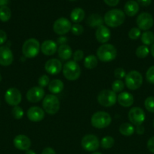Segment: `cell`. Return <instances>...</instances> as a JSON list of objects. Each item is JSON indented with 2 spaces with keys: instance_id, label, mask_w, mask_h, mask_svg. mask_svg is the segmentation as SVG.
Here are the masks:
<instances>
[{
  "instance_id": "1",
  "label": "cell",
  "mask_w": 154,
  "mask_h": 154,
  "mask_svg": "<svg viewBox=\"0 0 154 154\" xmlns=\"http://www.w3.org/2000/svg\"><path fill=\"white\" fill-rule=\"evenodd\" d=\"M125 20V14L120 9H112L107 11L104 17V21L109 27L116 28L120 26Z\"/></svg>"
},
{
  "instance_id": "2",
  "label": "cell",
  "mask_w": 154,
  "mask_h": 154,
  "mask_svg": "<svg viewBox=\"0 0 154 154\" xmlns=\"http://www.w3.org/2000/svg\"><path fill=\"white\" fill-rule=\"evenodd\" d=\"M117 51L111 44H103L97 51V58L104 63H109L116 59Z\"/></svg>"
},
{
  "instance_id": "3",
  "label": "cell",
  "mask_w": 154,
  "mask_h": 154,
  "mask_svg": "<svg viewBox=\"0 0 154 154\" xmlns=\"http://www.w3.org/2000/svg\"><path fill=\"white\" fill-rule=\"evenodd\" d=\"M41 50L40 43L36 38H29L24 42L22 46V54L26 58H34Z\"/></svg>"
},
{
  "instance_id": "4",
  "label": "cell",
  "mask_w": 154,
  "mask_h": 154,
  "mask_svg": "<svg viewBox=\"0 0 154 154\" xmlns=\"http://www.w3.org/2000/svg\"><path fill=\"white\" fill-rule=\"evenodd\" d=\"M62 71L63 76L69 81H75L81 75V69L79 65L73 60L66 62L63 65Z\"/></svg>"
},
{
  "instance_id": "5",
  "label": "cell",
  "mask_w": 154,
  "mask_h": 154,
  "mask_svg": "<svg viewBox=\"0 0 154 154\" xmlns=\"http://www.w3.org/2000/svg\"><path fill=\"white\" fill-rule=\"evenodd\" d=\"M111 122V116L105 111H98L95 113L91 118L92 126L99 129L109 126Z\"/></svg>"
},
{
  "instance_id": "6",
  "label": "cell",
  "mask_w": 154,
  "mask_h": 154,
  "mask_svg": "<svg viewBox=\"0 0 154 154\" xmlns=\"http://www.w3.org/2000/svg\"><path fill=\"white\" fill-rule=\"evenodd\" d=\"M42 108L44 111L50 115L56 114L60 110V102L58 98L53 94L45 96L42 102Z\"/></svg>"
},
{
  "instance_id": "7",
  "label": "cell",
  "mask_w": 154,
  "mask_h": 154,
  "mask_svg": "<svg viewBox=\"0 0 154 154\" xmlns=\"http://www.w3.org/2000/svg\"><path fill=\"white\" fill-rule=\"evenodd\" d=\"M125 83L127 88L131 90H136L141 87L143 84V77L139 72L132 70L125 75Z\"/></svg>"
},
{
  "instance_id": "8",
  "label": "cell",
  "mask_w": 154,
  "mask_h": 154,
  "mask_svg": "<svg viewBox=\"0 0 154 154\" xmlns=\"http://www.w3.org/2000/svg\"><path fill=\"white\" fill-rule=\"evenodd\" d=\"M98 102L101 106L112 107L117 102V95L111 90H103L98 94Z\"/></svg>"
},
{
  "instance_id": "9",
  "label": "cell",
  "mask_w": 154,
  "mask_h": 154,
  "mask_svg": "<svg viewBox=\"0 0 154 154\" xmlns=\"http://www.w3.org/2000/svg\"><path fill=\"white\" fill-rule=\"evenodd\" d=\"M81 146L86 151L95 152L99 148L100 141L96 135L88 134L82 138Z\"/></svg>"
},
{
  "instance_id": "10",
  "label": "cell",
  "mask_w": 154,
  "mask_h": 154,
  "mask_svg": "<svg viewBox=\"0 0 154 154\" xmlns=\"http://www.w3.org/2000/svg\"><path fill=\"white\" fill-rule=\"evenodd\" d=\"M72 24L68 19L65 17H60L54 21L53 24V30L59 35H63L71 31Z\"/></svg>"
},
{
  "instance_id": "11",
  "label": "cell",
  "mask_w": 154,
  "mask_h": 154,
  "mask_svg": "<svg viewBox=\"0 0 154 154\" xmlns=\"http://www.w3.org/2000/svg\"><path fill=\"white\" fill-rule=\"evenodd\" d=\"M137 28L143 31H148V29H151L153 26L154 20L153 17L150 14L147 12H143L137 16L136 19Z\"/></svg>"
},
{
  "instance_id": "12",
  "label": "cell",
  "mask_w": 154,
  "mask_h": 154,
  "mask_svg": "<svg viewBox=\"0 0 154 154\" xmlns=\"http://www.w3.org/2000/svg\"><path fill=\"white\" fill-rule=\"evenodd\" d=\"M5 100L6 103L11 106H18L22 100V95L19 90L11 87L7 90L5 94Z\"/></svg>"
},
{
  "instance_id": "13",
  "label": "cell",
  "mask_w": 154,
  "mask_h": 154,
  "mask_svg": "<svg viewBox=\"0 0 154 154\" xmlns=\"http://www.w3.org/2000/svg\"><path fill=\"white\" fill-rule=\"evenodd\" d=\"M128 117L131 124L137 126L139 125H142V123L144 122L145 113L142 108L139 107H134L130 109Z\"/></svg>"
},
{
  "instance_id": "14",
  "label": "cell",
  "mask_w": 154,
  "mask_h": 154,
  "mask_svg": "<svg viewBox=\"0 0 154 154\" xmlns=\"http://www.w3.org/2000/svg\"><path fill=\"white\" fill-rule=\"evenodd\" d=\"M27 99L31 103H37L45 97V90L40 87H33L27 91Z\"/></svg>"
},
{
  "instance_id": "15",
  "label": "cell",
  "mask_w": 154,
  "mask_h": 154,
  "mask_svg": "<svg viewBox=\"0 0 154 154\" xmlns=\"http://www.w3.org/2000/svg\"><path fill=\"white\" fill-rule=\"evenodd\" d=\"M63 69L61 62L57 59H50L45 63V70L51 75H58Z\"/></svg>"
},
{
  "instance_id": "16",
  "label": "cell",
  "mask_w": 154,
  "mask_h": 154,
  "mask_svg": "<svg viewBox=\"0 0 154 154\" xmlns=\"http://www.w3.org/2000/svg\"><path fill=\"white\" fill-rule=\"evenodd\" d=\"M14 55L11 50L7 46L0 47V65L8 66L13 63Z\"/></svg>"
},
{
  "instance_id": "17",
  "label": "cell",
  "mask_w": 154,
  "mask_h": 154,
  "mask_svg": "<svg viewBox=\"0 0 154 154\" xmlns=\"http://www.w3.org/2000/svg\"><path fill=\"white\" fill-rule=\"evenodd\" d=\"M27 116L30 121L37 123V122L42 121L44 119L45 111L38 106H33L29 108L27 113Z\"/></svg>"
},
{
  "instance_id": "18",
  "label": "cell",
  "mask_w": 154,
  "mask_h": 154,
  "mask_svg": "<svg viewBox=\"0 0 154 154\" xmlns=\"http://www.w3.org/2000/svg\"><path fill=\"white\" fill-rule=\"evenodd\" d=\"M13 143L14 147L19 150L27 151L31 147V141L27 135H17L14 139Z\"/></svg>"
},
{
  "instance_id": "19",
  "label": "cell",
  "mask_w": 154,
  "mask_h": 154,
  "mask_svg": "<svg viewBox=\"0 0 154 154\" xmlns=\"http://www.w3.org/2000/svg\"><path fill=\"white\" fill-rule=\"evenodd\" d=\"M110 37H111V32L108 27L102 25L97 28L95 32V38L99 43L106 44L109 42Z\"/></svg>"
},
{
  "instance_id": "20",
  "label": "cell",
  "mask_w": 154,
  "mask_h": 154,
  "mask_svg": "<svg viewBox=\"0 0 154 154\" xmlns=\"http://www.w3.org/2000/svg\"><path fill=\"white\" fill-rule=\"evenodd\" d=\"M41 51L45 56H52L57 51V45L52 40L44 41L41 45Z\"/></svg>"
},
{
  "instance_id": "21",
  "label": "cell",
  "mask_w": 154,
  "mask_h": 154,
  "mask_svg": "<svg viewBox=\"0 0 154 154\" xmlns=\"http://www.w3.org/2000/svg\"><path fill=\"white\" fill-rule=\"evenodd\" d=\"M117 102L124 108L131 107L134 103V97L128 92H122L117 96Z\"/></svg>"
},
{
  "instance_id": "22",
  "label": "cell",
  "mask_w": 154,
  "mask_h": 154,
  "mask_svg": "<svg viewBox=\"0 0 154 154\" xmlns=\"http://www.w3.org/2000/svg\"><path fill=\"white\" fill-rule=\"evenodd\" d=\"M139 11L138 3L134 0H129L127 2L124 6V13L128 17L135 16Z\"/></svg>"
},
{
  "instance_id": "23",
  "label": "cell",
  "mask_w": 154,
  "mask_h": 154,
  "mask_svg": "<svg viewBox=\"0 0 154 154\" xmlns=\"http://www.w3.org/2000/svg\"><path fill=\"white\" fill-rule=\"evenodd\" d=\"M86 23H87L88 26L92 27V28H95V27L98 28V27L103 25L104 21L102 17L100 14H92L88 17Z\"/></svg>"
},
{
  "instance_id": "24",
  "label": "cell",
  "mask_w": 154,
  "mask_h": 154,
  "mask_svg": "<svg viewBox=\"0 0 154 154\" xmlns=\"http://www.w3.org/2000/svg\"><path fill=\"white\" fill-rule=\"evenodd\" d=\"M57 54L59 58L62 60H68L72 56V51L70 47L67 45H60L57 48Z\"/></svg>"
},
{
  "instance_id": "25",
  "label": "cell",
  "mask_w": 154,
  "mask_h": 154,
  "mask_svg": "<svg viewBox=\"0 0 154 154\" xmlns=\"http://www.w3.org/2000/svg\"><path fill=\"white\" fill-rule=\"evenodd\" d=\"M64 84L63 81L59 79L52 80L48 84V90L53 94H57L63 91Z\"/></svg>"
},
{
  "instance_id": "26",
  "label": "cell",
  "mask_w": 154,
  "mask_h": 154,
  "mask_svg": "<svg viewBox=\"0 0 154 154\" xmlns=\"http://www.w3.org/2000/svg\"><path fill=\"white\" fill-rule=\"evenodd\" d=\"M85 15V14L84 10L82 8H75L71 11L70 19L75 23H79L84 20Z\"/></svg>"
},
{
  "instance_id": "27",
  "label": "cell",
  "mask_w": 154,
  "mask_h": 154,
  "mask_svg": "<svg viewBox=\"0 0 154 154\" xmlns=\"http://www.w3.org/2000/svg\"><path fill=\"white\" fill-rule=\"evenodd\" d=\"M119 131L124 136H131L135 132V129L131 123H124L119 126Z\"/></svg>"
},
{
  "instance_id": "28",
  "label": "cell",
  "mask_w": 154,
  "mask_h": 154,
  "mask_svg": "<svg viewBox=\"0 0 154 154\" xmlns=\"http://www.w3.org/2000/svg\"><path fill=\"white\" fill-rule=\"evenodd\" d=\"M141 42L143 45H152L154 44V33L151 31H145L140 35Z\"/></svg>"
},
{
  "instance_id": "29",
  "label": "cell",
  "mask_w": 154,
  "mask_h": 154,
  "mask_svg": "<svg viewBox=\"0 0 154 154\" xmlns=\"http://www.w3.org/2000/svg\"><path fill=\"white\" fill-rule=\"evenodd\" d=\"M98 60L95 55H89L84 60V66L88 69H93L98 66Z\"/></svg>"
},
{
  "instance_id": "30",
  "label": "cell",
  "mask_w": 154,
  "mask_h": 154,
  "mask_svg": "<svg viewBox=\"0 0 154 154\" xmlns=\"http://www.w3.org/2000/svg\"><path fill=\"white\" fill-rule=\"evenodd\" d=\"M11 17V11L7 5L0 7V20L2 22H7L10 20Z\"/></svg>"
},
{
  "instance_id": "31",
  "label": "cell",
  "mask_w": 154,
  "mask_h": 154,
  "mask_svg": "<svg viewBox=\"0 0 154 154\" xmlns=\"http://www.w3.org/2000/svg\"><path fill=\"white\" fill-rule=\"evenodd\" d=\"M115 144V140L111 136H105L101 139L100 145L104 149H110L113 147Z\"/></svg>"
},
{
  "instance_id": "32",
  "label": "cell",
  "mask_w": 154,
  "mask_h": 154,
  "mask_svg": "<svg viewBox=\"0 0 154 154\" xmlns=\"http://www.w3.org/2000/svg\"><path fill=\"white\" fill-rule=\"evenodd\" d=\"M149 50L147 46L146 45H140L138 48L136 49L135 54L138 58L140 59H144L149 55Z\"/></svg>"
},
{
  "instance_id": "33",
  "label": "cell",
  "mask_w": 154,
  "mask_h": 154,
  "mask_svg": "<svg viewBox=\"0 0 154 154\" xmlns=\"http://www.w3.org/2000/svg\"><path fill=\"white\" fill-rule=\"evenodd\" d=\"M111 88L114 93H122L125 88V84L121 80H116L112 84Z\"/></svg>"
},
{
  "instance_id": "34",
  "label": "cell",
  "mask_w": 154,
  "mask_h": 154,
  "mask_svg": "<svg viewBox=\"0 0 154 154\" xmlns=\"http://www.w3.org/2000/svg\"><path fill=\"white\" fill-rule=\"evenodd\" d=\"M144 106L149 112L154 113V96H149L145 99Z\"/></svg>"
},
{
  "instance_id": "35",
  "label": "cell",
  "mask_w": 154,
  "mask_h": 154,
  "mask_svg": "<svg viewBox=\"0 0 154 154\" xmlns=\"http://www.w3.org/2000/svg\"><path fill=\"white\" fill-rule=\"evenodd\" d=\"M11 114L14 119H16V120H21L24 117V113L22 108L18 105V106H14L12 108Z\"/></svg>"
},
{
  "instance_id": "36",
  "label": "cell",
  "mask_w": 154,
  "mask_h": 154,
  "mask_svg": "<svg viewBox=\"0 0 154 154\" xmlns=\"http://www.w3.org/2000/svg\"><path fill=\"white\" fill-rule=\"evenodd\" d=\"M140 35H141V32L140 29L137 27H134L128 32V37L131 40H137Z\"/></svg>"
},
{
  "instance_id": "37",
  "label": "cell",
  "mask_w": 154,
  "mask_h": 154,
  "mask_svg": "<svg viewBox=\"0 0 154 154\" xmlns=\"http://www.w3.org/2000/svg\"><path fill=\"white\" fill-rule=\"evenodd\" d=\"M71 32H72V34L75 35H81L83 33V32H84V28H83V26L81 24L75 23L72 26Z\"/></svg>"
},
{
  "instance_id": "38",
  "label": "cell",
  "mask_w": 154,
  "mask_h": 154,
  "mask_svg": "<svg viewBox=\"0 0 154 154\" xmlns=\"http://www.w3.org/2000/svg\"><path fill=\"white\" fill-rule=\"evenodd\" d=\"M146 79L149 84H154V66L149 67L146 71Z\"/></svg>"
},
{
  "instance_id": "39",
  "label": "cell",
  "mask_w": 154,
  "mask_h": 154,
  "mask_svg": "<svg viewBox=\"0 0 154 154\" xmlns=\"http://www.w3.org/2000/svg\"><path fill=\"white\" fill-rule=\"evenodd\" d=\"M50 83V79H49V77L46 75H42L41 77H39V80H38V84H39V87H47L48 86Z\"/></svg>"
},
{
  "instance_id": "40",
  "label": "cell",
  "mask_w": 154,
  "mask_h": 154,
  "mask_svg": "<svg viewBox=\"0 0 154 154\" xmlns=\"http://www.w3.org/2000/svg\"><path fill=\"white\" fill-rule=\"evenodd\" d=\"M113 75H114L115 78H117V80H121L125 78L126 72H125V69H122V68H117V69H115Z\"/></svg>"
},
{
  "instance_id": "41",
  "label": "cell",
  "mask_w": 154,
  "mask_h": 154,
  "mask_svg": "<svg viewBox=\"0 0 154 154\" xmlns=\"http://www.w3.org/2000/svg\"><path fill=\"white\" fill-rule=\"evenodd\" d=\"M72 57H73V61L76 62V63L82 61L84 58V52L81 50H77L72 54Z\"/></svg>"
},
{
  "instance_id": "42",
  "label": "cell",
  "mask_w": 154,
  "mask_h": 154,
  "mask_svg": "<svg viewBox=\"0 0 154 154\" xmlns=\"http://www.w3.org/2000/svg\"><path fill=\"white\" fill-rule=\"evenodd\" d=\"M146 146H147V149L149 150V151L154 154V136L151 137L148 140Z\"/></svg>"
},
{
  "instance_id": "43",
  "label": "cell",
  "mask_w": 154,
  "mask_h": 154,
  "mask_svg": "<svg viewBox=\"0 0 154 154\" xmlns=\"http://www.w3.org/2000/svg\"><path fill=\"white\" fill-rule=\"evenodd\" d=\"M7 41V34L5 31L0 29V45L5 44Z\"/></svg>"
},
{
  "instance_id": "44",
  "label": "cell",
  "mask_w": 154,
  "mask_h": 154,
  "mask_svg": "<svg viewBox=\"0 0 154 154\" xmlns=\"http://www.w3.org/2000/svg\"><path fill=\"white\" fill-rule=\"evenodd\" d=\"M105 4H107V5L110 6V7H114L116 6L119 2V0H104Z\"/></svg>"
},
{
  "instance_id": "45",
  "label": "cell",
  "mask_w": 154,
  "mask_h": 154,
  "mask_svg": "<svg viewBox=\"0 0 154 154\" xmlns=\"http://www.w3.org/2000/svg\"><path fill=\"white\" fill-rule=\"evenodd\" d=\"M137 2L143 7H147L151 4L152 0H137Z\"/></svg>"
},
{
  "instance_id": "46",
  "label": "cell",
  "mask_w": 154,
  "mask_h": 154,
  "mask_svg": "<svg viewBox=\"0 0 154 154\" xmlns=\"http://www.w3.org/2000/svg\"><path fill=\"white\" fill-rule=\"evenodd\" d=\"M135 132L137 134V135H143L144 133L145 129L143 127V125H139V126H137L135 128Z\"/></svg>"
},
{
  "instance_id": "47",
  "label": "cell",
  "mask_w": 154,
  "mask_h": 154,
  "mask_svg": "<svg viewBox=\"0 0 154 154\" xmlns=\"http://www.w3.org/2000/svg\"><path fill=\"white\" fill-rule=\"evenodd\" d=\"M42 154H56L55 151L51 147H45L43 150H42Z\"/></svg>"
},
{
  "instance_id": "48",
  "label": "cell",
  "mask_w": 154,
  "mask_h": 154,
  "mask_svg": "<svg viewBox=\"0 0 154 154\" xmlns=\"http://www.w3.org/2000/svg\"><path fill=\"white\" fill-rule=\"evenodd\" d=\"M57 44H59L60 45H66V43L67 42V38L64 36H60L57 39Z\"/></svg>"
},
{
  "instance_id": "49",
  "label": "cell",
  "mask_w": 154,
  "mask_h": 154,
  "mask_svg": "<svg viewBox=\"0 0 154 154\" xmlns=\"http://www.w3.org/2000/svg\"><path fill=\"white\" fill-rule=\"evenodd\" d=\"M9 3V0H0V7L6 6Z\"/></svg>"
},
{
  "instance_id": "50",
  "label": "cell",
  "mask_w": 154,
  "mask_h": 154,
  "mask_svg": "<svg viewBox=\"0 0 154 154\" xmlns=\"http://www.w3.org/2000/svg\"><path fill=\"white\" fill-rule=\"evenodd\" d=\"M150 53H151V55L154 57V44L153 45H151V48H150Z\"/></svg>"
},
{
  "instance_id": "51",
  "label": "cell",
  "mask_w": 154,
  "mask_h": 154,
  "mask_svg": "<svg viewBox=\"0 0 154 154\" xmlns=\"http://www.w3.org/2000/svg\"><path fill=\"white\" fill-rule=\"evenodd\" d=\"M25 154H36V153H35V152L33 151V150H30V149H29V150H27V151H26Z\"/></svg>"
},
{
  "instance_id": "52",
  "label": "cell",
  "mask_w": 154,
  "mask_h": 154,
  "mask_svg": "<svg viewBox=\"0 0 154 154\" xmlns=\"http://www.w3.org/2000/svg\"><path fill=\"white\" fill-rule=\"evenodd\" d=\"M92 154H102L101 153H100V152H94Z\"/></svg>"
},
{
  "instance_id": "53",
  "label": "cell",
  "mask_w": 154,
  "mask_h": 154,
  "mask_svg": "<svg viewBox=\"0 0 154 154\" xmlns=\"http://www.w3.org/2000/svg\"><path fill=\"white\" fill-rule=\"evenodd\" d=\"M2 75H1V74H0V81H2Z\"/></svg>"
},
{
  "instance_id": "54",
  "label": "cell",
  "mask_w": 154,
  "mask_h": 154,
  "mask_svg": "<svg viewBox=\"0 0 154 154\" xmlns=\"http://www.w3.org/2000/svg\"><path fill=\"white\" fill-rule=\"evenodd\" d=\"M152 126H153V127H154V120H153V123H152Z\"/></svg>"
},
{
  "instance_id": "55",
  "label": "cell",
  "mask_w": 154,
  "mask_h": 154,
  "mask_svg": "<svg viewBox=\"0 0 154 154\" xmlns=\"http://www.w3.org/2000/svg\"><path fill=\"white\" fill-rule=\"evenodd\" d=\"M69 1H75V0H69Z\"/></svg>"
}]
</instances>
